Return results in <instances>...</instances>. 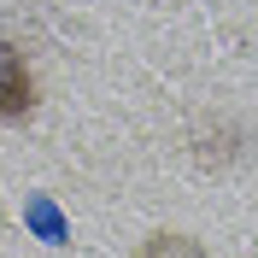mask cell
I'll return each mask as SVG.
<instances>
[{
    "label": "cell",
    "instance_id": "obj_1",
    "mask_svg": "<svg viewBox=\"0 0 258 258\" xmlns=\"http://www.w3.org/2000/svg\"><path fill=\"white\" fill-rule=\"evenodd\" d=\"M35 112V77L30 59L12 35H0V123H18V117Z\"/></svg>",
    "mask_w": 258,
    "mask_h": 258
},
{
    "label": "cell",
    "instance_id": "obj_2",
    "mask_svg": "<svg viewBox=\"0 0 258 258\" xmlns=\"http://www.w3.org/2000/svg\"><path fill=\"white\" fill-rule=\"evenodd\" d=\"M129 258H211V252H206L200 235H188V229H159V235H147Z\"/></svg>",
    "mask_w": 258,
    "mask_h": 258
}]
</instances>
